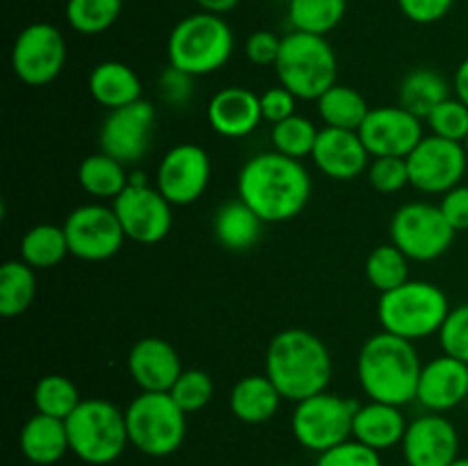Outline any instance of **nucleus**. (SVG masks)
<instances>
[{"instance_id": "6", "label": "nucleus", "mask_w": 468, "mask_h": 466, "mask_svg": "<svg viewBox=\"0 0 468 466\" xmlns=\"http://www.w3.org/2000/svg\"><path fill=\"white\" fill-rule=\"evenodd\" d=\"M451 313L448 297L437 283L410 279L393 291L382 292L378 302V318L384 332H391L407 341H420L446 323Z\"/></svg>"}, {"instance_id": "48", "label": "nucleus", "mask_w": 468, "mask_h": 466, "mask_svg": "<svg viewBox=\"0 0 468 466\" xmlns=\"http://www.w3.org/2000/svg\"><path fill=\"white\" fill-rule=\"evenodd\" d=\"M195 3L199 5L201 12L219 14V16H222V14H227V12H231V9H236L240 0H195Z\"/></svg>"}, {"instance_id": "32", "label": "nucleus", "mask_w": 468, "mask_h": 466, "mask_svg": "<svg viewBox=\"0 0 468 466\" xmlns=\"http://www.w3.org/2000/svg\"><path fill=\"white\" fill-rule=\"evenodd\" d=\"M69 251V240L64 227L55 224H37L27 228L21 240V260L35 270L55 268L64 260Z\"/></svg>"}, {"instance_id": "17", "label": "nucleus", "mask_w": 468, "mask_h": 466, "mask_svg": "<svg viewBox=\"0 0 468 466\" xmlns=\"http://www.w3.org/2000/svg\"><path fill=\"white\" fill-rule=\"evenodd\" d=\"M155 126V110L149 101H135L110 110L99 132L101 151L119 163L133 164L149 151Z\"/></svg>"}, {"instance_id": "7", "label": "nucleus", "mask_w": 468, "mask_h": 466, "mask_svg": "<svg viewBox=\"0 0 468 466\" xmlns=\"http://www.w3.org/2000/svg\"><path fill=\"white\" fill-rule=\"evenodd\" d=\"M67 432L73 455L91 466L112 464L131 443L126 411L103 397L82 400L67 418Z\"/></svg>"}, {"instance_id": "10", "label": "nucleus", "mask_w": 468, "mask_h": 466, "mask_svg": "<svg viewBox=\"0 0 468 466\" xmlns=\"http://www.w3.org/2000/svg\"><path fill=\"white\" fill-rule=\"evenodd\" d=\"M455 236L441 208L425 201L400 206L391 219V242L410 260L428 263L439 259L451 249Z\"/></svg>"}, {"instance_id": "30", "label": "nucleus", "mask_w": 468, "mask_h": 466, "mask_svg": "<svg viewBox=\"0 0 468 466\" xmlns=\"http://www.w3.org/2000/svg\"><path fill=\"white\" fill-rule=\"evenodd\" d=\"M320 119L329 128H343V131H359L364 119L368 117L370 108L366 96L359 90L347 85H334L318 99Z\"/></svg>"}, {"instance_id": "2", "label": "nucleus", "mask_w": 468, "mask_h": 466, "mask_svg": "<svg viewBox=\"0 0 468 466\" xmlns=\"http://www.w3.org/2000/svg\"><path fill=\"white\" fill-rule=\"evenodd\" d=\"M332 373L329 347L306 329H283L270 341L265 352V375L272 379L283 400L302 402L327 391Z\"/></svg>"}, {"instance_id": "52", "label": "nucleus", "mask_w": 468, "mask_h": 466, "mask_svg": "<svg viewBox=\"0 0 468 466\" xmlns=\"http://www.w3.org/2000/svg\"><path fill=\"white\" fill-rule=\"evenodd\" d=\"M282 466H295V464H282Z\"/></svg>"}, {"instance_id": "24", "label": "nucleus", "mask_w": 468, "mask_h": 466, "mask_svg": "<svg viewBox=\"0 0 468 466\" xmlns=\"http://www.w3.org/2000/svg\"><path fill=\"white\" fill-rule=\"evenodd\" d=\"M283 396L268 375H247L233 384L229 393V409L247 425L268 423L282 407Z\"/></svg>"}, {"instance_id": "31", "label": "nucleus", "mask_w": 468, "mask_h": 466, "mask_svg": "<svg viewBox=\"0 0 468 466\" xmlns=\"http://www.w3.org/2000/svg\"><path fill=\"white\" fill-rule=\"evenodd\" d=\"M37 297L35 268L26 260H7L0 268V315L16 318L26 313Z\"/></svg>"}, {"instance_id": "12", "label": "nucleus", "mask_w": 468, "mask_h": 466, "mask_svg": "<svg viewBox=\"0 0 468 466\" xmlns=\"http://www.w3.org/2000/svg\"><path fill=\"white\" fill-rule=\"evenodd\" d=\"M67 41L53 23H30L18 32L12 46V69L21 82L44 87L62 73Z\"/></svg>"}, {"instance_id": "37", "label": "nucleus", "mask_w": 468, "mask_h": 466, "mask_svg": "<svg viewBox=\"0 0 468 466\" xmlns=\"http://www.w3.org/2000/svg\"><path fill=\"white\" fill-rule=\"evenodd\" d=\"M318 132L320 131L314 126L311 119L302 117V114H292V117L283 119V122L272 126L274 151L295 160L306 158V155L314 154Z\"/></svg>"}, {"instance_id": "21", "label": "nucleus", "mask_w": 468, "mask_h": 466, "mask_svg": "<svg viewBox=\"0 0 468 466\" xmlns=\"http://www.w3.org/2000/svg\"><path fill=\"white\" fill-rule=\"evenodd\" d=\"M468 397V364L455 356H437L423 364L416 400L434 414L460 407Z\"/></svg>"}, {"instance_id": "51", "label": "nucleus", "mask_w": 468, "mask_h": 466, "mask_svg": "<svg viewBox=\"0 0 468 466\" xmlns=\"http://www.w3.org/2000/svg\"><path fill=\"white\" fill-rule=\"evenodd\" d=\"M464 149H466V155H468V137L464 140Z\"/></svg>"}, {"instance_id": "19", "label": "nucleus", "mask_w": 468, "mask_h": 466, "mask_svg": "<svg viewBox=\"0 0 468 466\" xmlns=\"http://www.w3.org/2000/svg\"><path fill=\"white\" fill-rule=\"evenodd\" d=\"M128 373L142 391L169 393L183 373L181 356L165 338H140L128 352Z\"/></svg>"}, {"instance_id": "36", "label": "nucleus", "mask_w": 468, "mask_h": 466, "mask_svg": "<svg viewBox=\"0 0 468 466\" xmlns=\"http://www.w3.org/2000/svg\"><path fill=\"white\" fill-rule=\"evenodd\" d=\"M32 400L39 414L53 416V418L67 420L80 405V393L78 387L64 375H46L37 382Z\"/></svg>"}, {"instance_id": "16", "label": "nucleus", "mask_w": 468, "mask_h": 466, "mask_svg": "<svg viewBox=\"0 0 468 466\" xmlns=\"http://www.w3.org/2000/svg\"><path fill=\"white\" fill-rule=\"evenodd\" d=\"M423 119L411 114L402 105L370 108L359 132L370 158H407L423 140Z\"/></svg>"}, {"instance_id": "5", "label": "nucleus", "mask_w": 468, "mask_h": 466, "mask_svg": "<svg viewBox=\"0 0 468 466\" xmlns=\"http://www.w3.org/2000/svg\"><path fill=\"white\" fill-rule=\"evenodd\" d=\"M233 53V32L219 14L197 12L174 26L167 39L169 67L190 76H208Z\"/></svg>"}, {"instance_id": "4", "label": "nucleus", "mask_w": 468, "mask_h": 466, "mask_svg": "<svg viewBox=\"0 0 468 466\" xmlns=\"http://www.w3.org/2000/svg\"><path fill=\"white\" fill-rule=\"evenodd\" d=\"M274 71L279 82L297 99L318 101L329 87L336 85V53L323 35L292 30L282 37Z\"/></svg>"}, {"instance_id": "47", "label": "nucleus", "mask_w": 468, "mask_h": 466, "mask_svg": "<svg viewBox=\"0 0 468 466\" xmlns=\"http://www.w3.org/2000/svg\"><path fill=\"white\" fill-rule=\"evenodd\" d=\"M441 213L457 233L468 231V185H457L441 196Z\"/></svg>"}, {"instance_id": "3", "label": "nucleus", "mask_w": 468, "mask_h": 466, "mask_svg": "<svg viewBox=\"0 0 468 466\" xmlns=\"http://www.w3.org/2000/svg\"><path fill=\"white\" fill-rule=\"evenodd\" d=\"M423 364L414 341L379 332L361 345L356 356V377L366 396L387 405H410L416 400Z\"/></svg>"}, {"instance_id": "44", "label": "nucleus", "mask_w": 468, "mask_h": 466, "mask_svg": "<svg viewBox=\"0 0 468 466\" xmlns=\"http://www.w3.org/2000/svg\"><path fill=\"white\" fill-rule=\"evenodd\" d=\"M295 103L297 96L292 91H288L283 85L270 87V90H265L261 94V112H263L265 122H272V126L283 122V119L292 117V114H297Z\"/></svg>"}, {"instance_id": "9", "label": "nucleus", "mask_w": 468, "mask_h": 466, "mask_svg": "<svg viewBox=\"0 0 468 466\" xmlns=\"http://www.w3.org/2000/svg\"><path fill=\"white\" fill-rule=\"evenodd\" d=\"M356 409H359V402L327 391L295 402V411L291 418L292 437L306 450L320 455V452L352 439Z\"/></svg>"}, {"instance_id": "41", "label": "nucleus", "mask_w": 468, "mask_h": 466, "mask_svg": "<svg viewBox=\"0 0 468 466\" xmlns=\"http://www.w3.org/2000/svg\"><path fill=\"white\" fill-rule=\"evenodd\" d=\"M315 466H382L379 452L356 439L338 443L329 450L320 452Z\"/></svg>"}, {"instance_id": "43", "label": "nucleus", "mask_w": 468, "mask_h": 466, "mask_svg": "<svg viewBox=\"0 0 468 466\" xmlns=\"http://www.w3.org/2000/svg\"><path fill=\"white\" fill-rule=\"evenodd\" d=\"M282 50V37H277L270 30H256L247 37L245 55L251 64L259 67H274Z\"/></svg>"}, {"instance_id": "18", "label": "nucleus", "mask_w": 468, "mask_h": 466, "mask_svg": "<svg viewBox=\"0 0 468 466\" xmlns=\"http://www.w3.org/2000/svg\"><path fill=\"white\" fill-rule=\"evenodd\" d=\"M402 455L407 466H451L460 460L457 428L446 416L428 411L407 425Z\"/></svg>"}, {"instance_id": "39", "label": "nucleus", "mask_w": 468, "mask_h": 466, "mask_svg": "<svg viewBox=\"0 0 468 466\" xmlns=\"http://www.w3.org/2000/svg\"><path fill=\"white\" fill-rule=\"evenodd\" d=\"M425 122H428L432 135L464 144L468 137V105L462 103L457 96L455 99L451 96L441 105H437Z\"/></svg>"}, {"instance_id": "40", "label": "nucleus", "mask_w": 468, "mask_h": 466, "mask_svg": "<svg viewBox=\"0 0 468 466\" xmlns=\"http://www.w3.org/2000/svg\"><path fill=\"white\" fill-rule=\"evenodd\" d=\"M368 181L382 195H396L410 185V167L407 158H373L368 164Z\"/></svg>"}, {"instance_id": "33", "label": "nucleus", "mask_w": 468, "mask_h": 466, "mask_svg": "<svg viewBox=\"0 0 468 466\" xmlns=\"http://www.w3.org/2000/svg\"><path fill=\"white\" fill-rule=\"evenodd\" d=\"M347 12V0H288V21L292 30L327 35Z\"/></svg>"}, {"instance_id": "8", "label": "nucleus", "mask_w": 468, "mask_h": 466, "mask_svg": "<svg viewBox=\"0 0 468 466\" xmlns=\"http://www.w3.org/2000/svg\"><path fill=\"white\" fill-rule=\"evenodd\" d=\"M186 416L169 393L142 391L126 409L131 446L149 457L174 455L186 441Z\"/></svg>"}, {"instance_id": "28", "label": "nucleus", "mask_w": 468, "mask_h": 466, "mask_svg": "<svg viewBox=\"0 0 468 466\" xmlns=\"http://www.w3.org/2000/svg\"><path fill=\"white\" fill-rule=\"evenodd\" d=\"M446 99H451V87L434 69H414L402 78L400 105L416 117L428 119L430 112Z\"/></svg>"}, {"instance_id": "35", "label": "nucleus", "mask_w": 468, "mask_h": 466, "mask_svg": "<svg viewBox=\"0 0 468 466\" xmlns=\"http://www.w3.org/2000/svg\"><path fill=\"white\" fill-rule=\"evenodd\" d=\"M366 279L379 292L393 291L410 281V259L393 242L375 247L366 259Z\"/></svg>"}, {"instance_id": "14", "label": "nucleus", "mask_w": 468, "mask_h": 466, "mask_svg": "<svg viewBox=\"0 0 468 466\" xmlns=\"http://www.w3.org/2000/svg\"><path fill=\"white\" fill-rule=\"evenodd\" d=\"M69 251L76 259L99 263L108 260L122 249L126 233L112 206L85 204L71 210L64 222Z\"/></svg>"}, {"instance_id": "42", "label": "nucleus", "mask_w": 468, "mask_h": 466, "mask_svg": "<svg viewBox=\"0 0 468 466\" xmlns=\"http://www.w3.org/2000/svg\"><path fill=\"white\" fill-rule=\"evenodd\" d=\"M439 343L443 347V355L468 364V304L451 309L446 323L439 329Z\"/></svg>"}, {"instance_id": "50", "label": "nucleus", "mask_w": 468, "mask_h": 466, "mask_svg": "<svg viewBox=\"0 0 468 466\" xmlns=\"http://www.w3.org/2000/svg\"><path fill=\"white\" fill-rule=\"evenodd\" d=\"M451 466H468V457H460V460L452 461Z\"/></svg>"}, {"instance_id": "1", "label": "nucleus", "mask_w": 468, "mask_h": 466, "mask_svg": "<svg viewBox=\"0 0 468 466\" xmlns=\"http://www.w3.org/2000/svg\"><path fill=\"white\" fill-rule=\"evenodd\" d=\"M309 172L302 160L279 151H265L242 164L238 174V196L265 224L288 222L306 208L311 199Z\"/></svg>"}, {"instance_id": "11", "label": "nucleus", "mask_w": 468, "mask_h": 466, "mask_svg": "<svg viewBox=\"0 0 468 466\" xmlns=\"http://www.w3.org/2000/svg\"><path fill=\"white\" fill-rule=\"evenodd\" d=\"M112 208L122 222L128 240L155 245L172 231V204L158 187H151L142 176H133L126 190L112 199Z\"/></svg>"}, {"instance_id": "34", "label": "nucleus", "mask_w": 468, "mask_h": 466, "mask_svg": "<svg viewBox=\"0 0 468 466\" xmlns=\"http://www.w3.org/2000/svg\"><path fill=\"white\" fill-rule=\"evenodd\" d=\"M123 0H67L64 16L80 35H101L117 23Z\"/></svg>"}, {"instance_id": "38", "label": "nucleus", "mask_w": 468, "mask_h": 466, "mask_svg": "<svg viewBox=\"0 0 468 466\" xmlns=\"http://www.w3.org/2000/svg\"><path fill=\"white\" fill-rule=\"evenodd\" d=\"M213 379H210L208 373L199 368L183 370L181 377L176 379V384L172 387L169 396L174 397L178 407H181L186 414H195V411H201L210 400H213Z\"/></svg>"}, {"instance_id": "23", "label": "nucleus", "mask_w": 468, "mask_h": 466, "mask_svg": "<svg viewBox=\"0 0 468 466\" xmlns=\"http://www.w3.org/2000/svg\"><path fill=\"white\" fill-rule=\"evenodd\" d=\"M407 425L410 423H407L400 407L370 400L368 405H359V409H356L352 439L382 452L402 443Z\"/></svg>"}, {"instance_id": "15", "label": "nucleus", "mask_w": 468, "mask_h": 466, "mask_svg": "<svg viewBox=\"0 0 468 466\" xmlns=\"http://www.w3.org/2000/svg\"><path fill=\"white\" fill-rule=\"evenodd\" d=\"M210 183V158L206 149L192 142L172 146L160 160L155 187L172 206L195 204Z\"/></svg>"}, {"instance_id": "13", "label": "nucleus", "mask_w": 468, "mask_h": 466, "mask_svg": "<svg viewBox=\"0 0 468 466\" xmlns=\"http://www.w3.org/2000/svg\"><path fill=\"white\" fill-rule=\"evenodd\" d=\"M410 185L425 195H446L464 178L468 155L462 142L428 135L407 155Z\"/></svg>"}, {"instance_id": "27", "label": "nucleus", "mask_w": 468, "mask_h": 466, "mask_svg": "<svg viewBox=\"0 0 468 466\" xmlns=\"http://www.w3.org/2000/svg\"><path fill=\"white\" fill-rule=\"evenodd\" d=\"M263 224V219L238 196L219 206L213 219V231L224 249L247 251L261 240Z\"/></svg>"}, {"instance_id": "22", "label": "nucleus", "mask_w": 468, "mask_h": 466, "mask_svg": "<svg viewBox=\"0 0 468 466\" xmlns=\"http://www.w3.org/2000/svg\"><path fill=\"white\" fill-rule=\"evenodd\" d=\"M208 123L218 135L231 137H247L254 132L263 122V112H261V96L247 87H224L218 94L210 99L208 110Z\"/></svg>"}, {"instance_id": "29", "label": "nucleus", "mask_w": 468, "mask_h": 466, "mask_svg": "<svg viewBox=\"0 0 468 466\" xmlns=\"http://www.w3.org/2000/svg\"><path fill=\"white\" fill-rule=\"evenodd\" d=\"M78 181L82 190L96 199H117L131 178L126 174V164L101 151L82 160L78 167Z\"/></svg>"}, {"instance_id": "45", "label": "nucleus", "mask_w": 468, "mask_h": 466, "mask_svg": "<svg viewBox=\"0 0 468 466\" xmlns=\"http://www.w3.org/2000/svg\"><path fill=\"white\" fill-rule=\"evenodd\" d=\"M455 0H398V7L402 9L410 21L420 23V26H430L446 16L452 9Z\"/></svg>"}, {"instance_id": "25", "label": "nucleus", "mask_w": 468, "mask_h": 466, "mask_svg": "<svg viewBox=\"0 0 468 466\" xmlns=\"http://www.w3.org/2000/svg\"><path fill=\"white\" fill-rule=\"evenodd\" d=\"M21 452L26 455L27 461L37 466H50L55 461L62 460L69 446V432H67V420L53 418L37 411L35 416L26 420L21 429Z\"/></svg>"}, {"instance_id": "26", "label": "nucleus", "mask_w": 468, "mask_h": 466, "mask_svg": "<svg viewBox=\"0 0 468 466\" xmlns=\"http://www.w3.org/2000/svg\"><path fill=\"white\" fill-rule=\"evenodd\" d=\"M90 94L103 108H123V105L142 101L140 76L128 64L108 59V62H101L91 69Z\"/></svg>"}, {"instance_id": "20", "label": "nucleus", "mask_w": 468, "mask_h": 466, "mask_svg": "<svg viewBox=\"0 0 468 466\" xmlns=\"http://www.w3.org/2000/svg\"><path fill=\"white\" fill-rule=\"evenodd\" d=\"M311 158L315 167L334 181H352L368 172L370 164V154L361 142L359 132L329 126L318 132Z\"/></svg>"}, {"instance_id": "46", "label": "nucleus", "mask_w": 468, "mask_h": 466, "mask_svg": "<svg viewBox=\"0 0 468 466\" xmlns=\"http://www.w3.org/2000/svg\"><path fill=\"white\" fill-rule=\"evenodd\" d=\"M192 82H195V76L169 67L167 71L160 76V96H163V101H167L169 105H187V101L192 99V90H195Z\"/></svg>"}, {"instance_id": "49", "label": "nucleus", "mask_w": 468, "mask_h": 466, "mask_svg": "<svg viewBox=\"0 0 468 466\" xmlns=\"http://www.w3.org/2000/svg\"><path fill=\"white\" fill-rule=\"evenodd\" d=\"M455 94L462 103L468 105V58L457 67L455 73Z\"/></svg>"}]
</instances>
